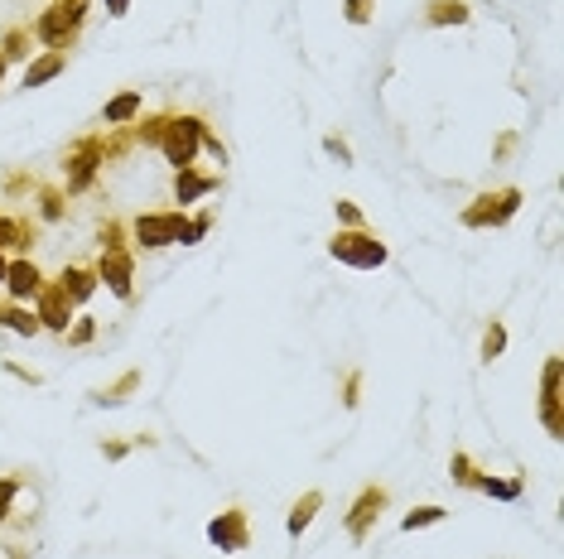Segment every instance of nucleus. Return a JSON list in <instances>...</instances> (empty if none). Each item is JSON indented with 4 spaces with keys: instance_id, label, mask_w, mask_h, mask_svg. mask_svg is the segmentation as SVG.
<instances>
[{
    "instance_id": "1",
    "label": "nucleus",
    "mask_w": 564,
    "mask_h": 559,
    "mask_svg": "<svg viewBox=\"0 0 564 559\" xmlns=\"http://www.w3.org/2000/svg\"><path fill=\"white\" fill-rule=\"evenodd\" d=\"M329 251H333V261L357 265V270H376V265H386V246L376 242L371 232H362V227H352V232H338L333 242H329Z\"/></svg>"
},
{
    "instance_id": "2",
    "label": "nucleus",
    "mask_w": 564,
    "mask_h": 559,
    "mask_svg": "<svg viewBox=\"0 0 564 559\" xmlns=\"http://www.w3.org/2000/svg\"><path fill=\"white\" fill-rule=\"evenodd\" d=\"M203 126L198 116H174V121H169V130H164V160L174 164V169H188L193 164V155H198V145H203Z\"/></svg>"
},
{
    "instance_id": "3",
    "label": "nucleus",
    "mask_w": 564,
    "mask_h": 559,
    "mask_svg": "<svg viewBox=\"0 0 564 559\" xmlns=\"http://www.w3.org/2000/svg\"><path fill=\"white\" fill-rule=\"evenodd\" d=\"M183 212H145V217H135V246H145V251H160V246H174L183 242Z\"/></svg>"
},
{
    "instance_id": "4",
    "label": "nucleus",
    "mask_w": 564,
    "mask_h": 559,
    "mask_svg": "<svg viewBox=\"0 0 564 559\" xmlns=\"http://www.w3.org/2000/svg\"><path fill=\"white\" fill-rule=\"evenodd\" d=\"M97 280L111 285L116 299H131V256L116 242V227H107V246H101V261H97Z\"/></svg>"
},
{
    "instance_id": "5",
    "label": "nucleus",
    "mask_w": 564,
    "mask_h": 559,
    "mask_svg": "<svg viewBox=\"0 0 564 559\" xmlns=\"http://www.w3.org/2000/svg\"><path fill=\"white\" fill-rule=\"evenodd\" d=\"M521 208V193L517 189H502V193H483L477 198V208H468L464 212V223L468 227H502L511 212Z\"/></svg>"
},
{
    "instance_id": "6",
    "label": "nucleus",
    "mask_w": 564,
    "mask_h": 559,
    "mask_svg": "<svg viewBox=\"0 0 564 559\" xmlns=\"http://www.w3.org/2000/svg\"><path fill=\"white\" fill-rule=\"evenodd\" d=\"M39 328H54V333H68V318H73V299L63 295V285H44L39 290Z\"/></svg>"
},
{
    "instance_id": "7",
    "label": "nucleus",
    "mask_w": 564,
    "mask_h": 559,
    "mask_svg": "<svg viewBox=\"0 0 564 559\" xmlns=\"http://www.w3.org/2000/svg\"><path fill=\"white\" fill-rule=\"evenodd\" d=\"M34 34H39L48 48H63V54H68V44H73V34H78V20H73V15H68L63 5H54L48 15H39Z\"/></svg>"
},
{
    "instance_id": "8",
    "label": "nucleus",
    "mask_w": 564,
    "mask_h": 559,
    "mask_svg": "<svg viewBox=\"0 0 564 559\" xmlns=\"http://www.w3.org/2000/svg\"><path fill=\"white\" fill-rule=\"evenodd\" d=\"M5 290H10V299H15V304L34 299V295L44 290L39 265H34V261H10V265H5Z\"/></svg>"
},
{
    "instance_id": "9",
    "label": "nucleus",
    "mask_w": 564,
    "mask_h": 559,
    "mask_svg": "<svg viewBox=\"0 0 564 559\" xmlns=\"http://www.w3.org/2000/svg\"><path fill=\"white\" fill-rule=\"evenodd\" d=\"M101 160H107V150H101V140H82V145H78V155L68 160V164H73V174H68V189H73V193L88 189Z\"/></svg>"
},
{
    "instance_id": "10",
    "label": "nucleus",
    "mask_w": 564,
    "mask_h": 559,
    "mask_svg": "<svg viewBox=\"0 0 564 559\" xmlns=\"http://www.w3.org/2000/svg\"><path fill=\"white\" fill-rule=\"evenodd\" d=\"M381 506H386V492H381V487H367V492L357 497L352 516H348V535H352V540H362V535L371 531V521L381 516Z\"/></svg>"
},
{
    "instance_id": "11",
    "label": "nucleus",
    "mask_w": 564,
    "mask_h": 559,
    "mask_svg": "<svg viewBox=\"0 0 564 559\" xmlns=\"http://www.w3.org/2000/svg\"><path fill=\"white\" fill-rule=\"evenodd\" d=\"M208 540L222 545V550H246V516L242 512H222L208 526Z\"/></svg>"
},
{
    "instance_id": "12",
    "label": "nucleus",
    "mask_w": 564,
    "mask_h": 559,
    "mask_svg": "<svg viewBox=\"0 0 564 559\" xmlns=\"http://www.w3.org/2000/svg\"><path fill=\"white\" fill-rule=\"evenodd\" d=\"M217 183H222L217 174H198V169L188 164V169H179V174H174V198H179V202H193V198H203V193H213Z\"/></svg>"
},
{
    "instance_id": "13",
    "label": "nucleus",
    "mask_w": 564,
    "mask_h": 559,
    "mask_svg": "<svg viewBox=\"0 0 564 559\" xmlns=\"http://www.w3.org/2000/svg\"><path fill=\"white\" fill-rule=\"evenodd\" d=\"M545 430L559 434V357L545 362Z\"/></svg>"
},
{
    "instance_id": "14",
    "label": "nucleus",
    "mask_w": 564,
    "mask_h": 559,
    "mask_svg": "<svg viewBox=\"0 0 564 559\" xmlns=\"http://www.w3.org/2000/svg\"><path fill=\"white\" fill-rule=\"evenodd\" d=\"M63 63H68V54H63V48H48L44 58H34V63L25 67V88H39V82L58 78V73H63Z\"/></svg>"
},
{
    "instance_id": "15",
    "label": "nucleus",
    "mask_w": 564,
    "mask_h": 559,
    "mask_svg": "<svg viewBox=\"0 0 564 559\" xmlns=\"http://www.w3.org/2000/svg\"><path fill=\"white\" fill-rule=\"evenodd\" d=\"M58 285H63V295H68V299H92L97 275H92V270H82V265H68L63 275H58Z\"/></svg>"
},
{
    "instance_id": "16",
    "label": "nucleus",
    "mask_w": 564,
    "mask_h": 559,
    "mask_svg": "<svg viewBox=\"0 0 564 559\" xmlns=\"http://www.w3.org/2000/svg\"><path fill=\"white\" fill-rule=\"evenodd\" d=\"M141 107H145V97H141V92H121V97H111V101H107V126H126V121H135V116H141Z\"/></svg>"
},
{
    "instance_id": "17",
    "label": "nucleus",
    "mask_w": 564,
    "mask_h": 559,
    "mask_svg": "<svg viewBox=\"0 0 564 559\" xmlns=\"http://www.w3.org/2000/svg\"><path fill=\"white\" fill-rule=\"evenodd\" d=\"M468 5L464 0H430V10H424V20L430 25H468Z\"/></svg>"
},
{
    "instance_id": "18",
    "label": "nucleus",
    "mask_w": 564,
    "mask_h": 559,
    "mask_svg": "<svg viewBox=\"0 0 564 559\" xmlns=\"http://www.w3.org/2000/svg\"><path fill=\"white\" fill-rule=\"evenodd\" d=\"M323 506V492H304L299 502H295V512H289V535H299V531H309V521H314V512Z\"/></svg>"
},
{
    "instance_id": "19",
    "label": "nucleus",
    "mask_w": 564,
    "mask_h": 559,
    "mask_svg": "<svg viewBox=\"0 0 564 559\" xmlns=\"http://www.w3.org/2000/svg\"><path fill=\"white\" fill-rule=\"evenodd\" d=\"M477 487H483L487 497H497V502H517L521 497V482L517 478H483Z\"/></svg>"
},
{
    "instance_id": "20",
    "label": "nucleus",
    "mask_w": 564,
    "mask_h": 559,
    "mask_svg": "<svg viewBox=\"0 0 564 559\" xmlns=\"http://www.w3.org/2000/svg\"><path fill=\"white\" fill-rule=\"evenodd\" d=\"M0 324H5V328H15V333H25V337H34V333H39V318H34V314H25V309H5V314H0Z\"/></svg>"
},
{
    "instance_id": "21",
    "label": "nucleus",
    "mask_w": 564,
    "mask_h": 559,
    "mask_svg": "<svg viewBox=\"0 0 564 559\" xmlns=\"http://www.w3.org/2000/svg\"><path fill=\"white\" fill-rule=\"evenodd\" d=\"M434 521H444V506H420V512H410L401 521V531H424V526H434Z\"/></svg>"
},
{
    "instance_id": "22",
    "label": "nucleus",
    "mask_w": 564,
    "mask_h": 559,
    "mask_svg": "<svg viewBox=\"0 0 564 559\" xmlns=\"http://www.w3.org/2000/svg\"><path fill=\"white\" fill-rule=\"evenodd\" d=\"M25 242H29L25 223H15V217H0V246H25Z\"/></svg>"
},
{
    "instance_id": "23",
    "label": "nucleus",
    "mask_w": 564,
    "mask_h": 559,
    "mask_svg": "<svg viewBox=\"0 0 564 559\" xmlns=\"http://www.w3.org/2000/svg\"><path fill=\"white\" fill-rule=\"evenodd\" d=\"M502 347H507V328L502 324H492L487 333H483V357L492 362V357H502Z\"/></svg>"
},
{
    "instance_id": "24",
    "label": "nucleus",
    "mask_w": 564,
    "mask_h": 559,
    "mask_svg": "<svg viewBox=\"0 0 564 559\" xmlns=\"http://www.w3.org/2000/svg\"><path fill=\"white\" fill-rule=\"evenodd\" d=\"M169 121H174V116H155V121H145V126H141V140H145V145H160L164 130H169Z\"/></svg>"
},
{
    "instance_id": "25",
    "label": "nucleus",
    "mask_w": 564,
    "mask_h": 559,
    "mask_svg": "<svg viewBox=\"0 0 564 559\" xmlns=\"http://www.w3.org/2000/svg\"><path fill=\"white\" fill-rule=\"evenodd\" d=\"M208 227H213V217L208 212H198L193 223L183 227V246H193V242H203V236H208Z\"/></svg>"
},
{
    "instance_id": "26",
    "label": "nucleus",
    "mask_w": 564,
    "mask_h": 559,
    "mask_svg": "<svg viewBox=\"0 0 564 559\" xmlns=\"http://www.w3.org/2000/svg\"><path fill=\"white\" fill-rule=\"evenodd\" d=\"M454 478H458V482H468V487H477V482H483V478H477V468L464 459V453H458V459H454Z\"/></svg>"
},
{
    "instance_id": "27",
    "label": "nucleus",
    "mask_w": 564,
    "mask_h": 559,
    "mask_svg": "<svg viewBox=\"0 0 564 559\" xmlns=\"http://www.w3.org/2000/svg\"><path fill=\"white\" fill-rule=\"evenodd\" d=\"M348 20L352 25H367L371 20V0H348Z\"/></svg>"
},
{
    "instance_id": "28",
    "label": "nucleus",
    "mask_w": 564,
    "mask_h": 559,
    "mask_svg": "<svg viewBox=\"0 0 564 559\" xmlns=\"http://www.w3.org/2000/svg\"><path fill=\"white\" fill-rule=\"evenodd\" d=\"M92 333H97V328H92V318H78V324H73V333H68V343H73V347H82Z\"/></svg>"
},
{
    "instance_id": "29",
    "label": "nucleus",
    "mask_w": 564,
    "mask_h": 559,
    "mask_svg": "<svg viewBox=\"0 0 564 559\" xmlns=\"http://www.w3.org/2000/svg\"><path fill=\"white\" fill-rule=\"evenodd\" d=\"M15 492H20V482H15V478H5V482H0V521H5V512H10Z\"/></svg>"
},
{
    "instance_id": "30",
    "label": "nucleus",
    "mask_w": 564,
    "mask_h": 559,
    "mask_svg": "<svg viewBox=\"0 0 564 559\" xmlns=\"http://www.w3.org/2000/svg\"><path fill=\"white\" fill-rule=\"evenodd\" d=\"M338 217H343V223H348V227H362V212H357V208H352V202H338Z\"/></svg>"
},
{
    "instance_id": "31",
    "label": "nucleus",
    "mask_w": 564,
    "mask_h": 559,
    "mask_svg": "<svg viewBox=\"0 0 564 559\" xmlns=\"http://www.w3.org/2000/svg\"><path fill=\"white\" fill-rule=\"evenodd\" d=\"M329 150H333V155H338V160H352V155H348V145H343V140H338V135H329Z\"/></svg>"
},
{
    "instance_id": "32",
    "label": "nucleus",
    "mask_w": 564,
    "mask_h": 559,
    "mask_svg": "<svg viewBox=\"0 0 564 559\" xmlns=\"http://www.w3.org/2000/svg\"><path fill=\"white\" fill-rule=\"evenodd\" d=\"M126 5H131V0H107V10H111V15H126Z\"/></svg>"
},
{
    "instance_id": "33",
    "label": "nucleus",
    "mask_w": 564,
    "mask_h": 559,
    "mask_svg": "<svg viewBox=\"0 0 564 559\" xmlns=\"http://www.w3.org/2000/svg\"><path fill=\"white\" fill-rule=\"evenodd\" d=\"M5 265H10V261H5V256H0V285H5Z\"/></svg>"
},
{
    "instance_id": "34",
    "label": "nucleus",
    "mask_w": 564,
    "mask_h": 559,
    "mask_svg": "<svg viewBox=\"0 0 564 559\" xmlns=\"http://www.w3.org/2000/svg\"><path fill=\"white\" fill-rule=\"evenodd\" d=\"M0 73H5V54H0Z\"/></svg>"
}]
</instances>
